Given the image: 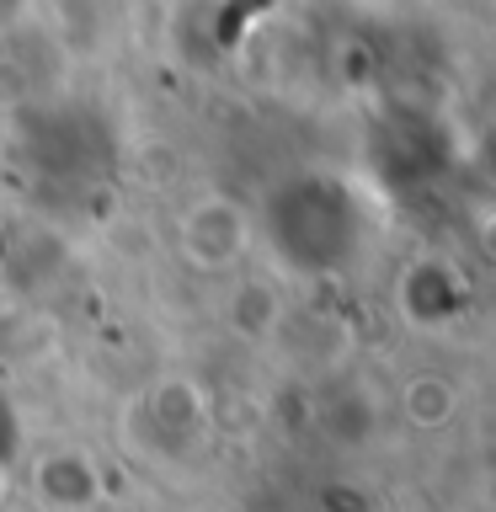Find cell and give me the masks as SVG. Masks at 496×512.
<instances>
[{
  "label": "cell",
  "mask_w": 496,
  "mask_h": 512,
  "mask_svg": "<svg viewBox=\"0 0 496 512\" xmlns=\"http://www.w3.org/2000/svg\"><path fill=\"white\" fill-rule=\"evenodd\" d=\"M246 214L230 203V198H203V203H192L182 224H176V251L187 256L198 272H219V267H230L240 262V251H246Z\"/></svg>",
  "instance_id": "cell-1"
},
{
  "label": "cell",
  "mask_w": 496,
  "mask_h": 512,
  "mask_svg": "<svg viewBox=\"0 0 496 512\" xmlns=\"http://www.w3.org/2000/svg\"><path fill=\"white\" fill-rule=\"evenodd\" d=\"M406 416L411 422H448L454 416V384H443V379H416L411 390H406Z\"/></svg>",
  "instance_id": "cell-2"
}]
</instances>
